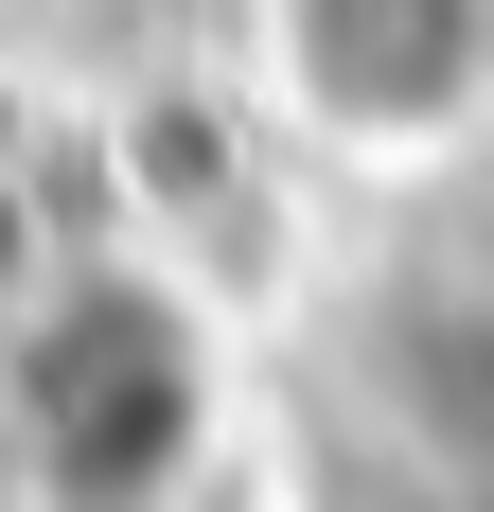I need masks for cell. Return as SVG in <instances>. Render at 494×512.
<instances>
[{"label":"cell","mask_w":494,"mask_h":512,"mask_svg":"<svg viewBox=\"0 0 494 512\" xmlns=\"http://www.w3.org/2000/svg\"><path fill=\"white\" fill-rule=\"evenodd\" d=\"M18 407H36V477L71 512H142L159 477L195 460V336H177L142 283H89V301L36 336Z\"/></svg>","instance_id":"6da1fadb"}]
</instances>
